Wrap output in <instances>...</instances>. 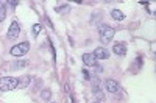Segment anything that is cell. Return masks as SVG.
I'll use <instances>...</instances> for the list:
<instances>
[{
  "mask_svg": "<svg viewBox=\"0 0 156 103\" xmlns=\"http://www.w3.org/2000/svg\"><path fill=\"white\" fill-rule=\"evenodd\" d=\"M98 33H100V41H101L103 44H108V42H111V39L114 37L115 30L105 23V25H101V27L98 28Z\"/></svg>",
  "mask_w": 156,
  "mask_h": 103,
  "instance_id": "6da1fadb",
  "label": "cell"
},
{
  "mask_svg": "<svg viewBox=\"0 0 156 103\" xmlns=\"http://www.w3.org/2000/svg\"><path fill=\"white\" fill-rule=\"evenodd\" d=\"M19 84V78H12V76H2L0 78V89L2 91H14Z\"/></svg>",
  "mask_w": 156,
  "mask_h": 103,
  "instance_id": "7a4b0ae2",
  "label": "cell"
},
{
  "mask_svg": "<svg viewBox=\"0 0 156 103\" xmlns=\"http://www.w3.org/2000/svg\"><path fill=\"white\" fill-rule=\"evenodd\" d=\"M30 50V44L28 42H20V44H17V45H14V47H11V50H9V53L12 55V56H23L27 52Z\"/></svg>",
  "mask_w": 156,
  "mask_h": 103,
  "instance_id": "3957f363",
  "label": "cell"
},
{
  "mask_svg": "<svg viewBox=\"0 0 156 103\" xmlns=\"http://www.w3.org/2000/svg\"><path fill=\"white\" fill-rule=\"evenodd\" d=\"M105 89H106L109 94H114V95H119L120 91H122L120 84L117 83L115 80H106V83H105Z\"/></svg>",
  "mask_w": 156,
  "mask_h": 103,
  "instance_id": "277c9868",
  "label": "cell"
},
{
  "mask_svg": "<svg viewBox=\"0 0 156 103\" xmlns=\"http://www.w3.org/2000/svg\"><path fill=\"white\" fill-rule=\"evenodd\" d=\"M19 34H20V25L14 20V22H11V25H9V30H8V39L9 41H14V39H17L19 37Z\"/></svg>",
  "mask_w": 156,
  "mask_h": 103,
  "instance_id": "5b68a950",
  "label": "cell"
},
{
  "mask_svg": "<svg viewBox=\"0 0 156 103\" xmlns=\"http://www.w3.org/2000/svg\"><path fill=\"white\" fill-rule=\"evenodd\" d=\"M83 62H84V66L94 67V66H97V58L94 56V53H84L83 55Z\"/></svg>",
  "mask_w": 156,
  "mask_h": 103,
  "instance_id": "8992f818",
  "label": "cell"
},
{
  "mask_svg": "<svg viewBox=\"0 0 156 103\" xmlns=\"http://www.w3.org/2000/svg\"><path fill=\"white\" fill-rule=\"evenodd\" d=\"M94 56L97 59H108L109 58V52L105 47H98V48L94 50Z\"/></svg>",
  "mask_w": 156,
  "mask_h": 103,
  "instance_id": "52a82bcc",
  "label": "cell"
},
{
  "mask_svg": "<svg viewBox=\"0 0 156 103\" xmlns=\"http://www.w3.org/2000/svg\"><path fill=\"white\" fill-rule=\"evenodd\" d=\"M112 52L115 55H125L126 53V45L125 44H114V47H112Z\"/></svg>",
  "mask_w": 156,
  "mask_h": 103,
  "instance_id": "ba28073f",
  "label": "cell"
},
{
  "mask_svg": "<svg viewBox=\"0 0 156 103\" xmlns=\"http://www.w3.org/2000/svg\"><path fill=\"white\" fill-rule=\"evenodd\" d=\"M111 16H112V19L119 20V22L125 19V14H123V12H122L120 9H112V11H111Z\"/></svg>",
  "mask_w": 156,
  "mask_h": 103,
  "instance_id": "9c48e42d",
  "label": "cell"
},
{
  "mask_svg": "<svg viewBox=\"0 0 156 103\" xmlns=\"http://www.w3.org/2000/svg\"><path fill=\"white\" fill-rule=\"evenodd\" d=\"M30 81H31L30 76H22V80H19L17 87H25V86H28V84H30Z\"/></svg>",
  "mask_w": 156,
  "mask_h": 103,
  "instance_id": "30bf717a",
  "label": "cell"
},
{
  "mask_svg": "<svg viewBox=\"0 0 156 103\" xmlns=\"http://www.w3.org/2000/svg\"><path fill=\"white\" fill-rule=\"evenodd\" d=\"M27 64H28V61H17V62L12 64V70H16V69H22L23 66H27Z\"/></svg>",
  "mask_w": 156,
  "mask_h": 103,
  "instance_id": "8fae6325",
  "label": "cell"
},
{
  "mask_svg": "<svg viewBox=\"0 0 156 103\" xmlns=\"http://www.w3.org/2000/svg\"><path fill=\"white\" fill-rule=\"evenodd\" d=\"M5 17H6V8L5 5H0V22L5 20Z\"/></svg>",
  "mask_w": 156,
  "mask_h": 103,
  "instance_id": "7c38bea8",
  "label": "cell"
},
{
  "mask_svg": "<svg viewBox=\"0 0 156 103\" xmlns=\"http://www.w3.org/2000/svg\"><path fill=\"white\" fill-rule=\"evenodd\" d=\"M69 5H64V6H56V12H69Z\"/></svg>",
  "mask_w": 156,
  "mask_h": 103,
  "instance_id": "4fadbf2b",
  "label": "cell"
},
{
  "mask_svg": "<svg viewBox=\"0 0 156 103\" xmlns=\"http://www.w3.org/2000/svg\"><path fill=\"white\" fill-rule=\"evenodd\" d=\"M41 28H42V27H41V25H39V23L33 25V34H34V36H37L39 33H41Z\"/></svg>",
  "mask_w": 156,
  "mask_h": 103,
  "instance_id": "5bb4252c",
  "label": "cell"
},
{
  "mask_svg": "<svg viewBox=\"0 0 156 103\" xmlns=\"http://www.w3.org/2000/svg\"><path fill=\"white\" fill-rule=\"evenodd\" d=\"M94 95H95L98 100H105V94H103L101 91H94Z\"/></svg>",
  "mask_w": 156,
  "mask_h": 103,
  "instance_id": "9a60e30c",
  "label": "cell"
},
{
  "mask_svg": "<svg viewBox=\"0 0 156 103\" xmlns=\"http://www.w3.org/2000/svg\"><path fill=\"white\" fill-rule=\"evenodd\" d=\"M41 95H42V98L48 100V98L51 97V92H50V91H47V89H45V91H42V94H41Z\"/></svg>",
  "mask_w": 156,
  "mask_h": 103,
  "instance_id": "2e32d148",
  "label": "cell"
},
{
  "mask_svg": "<svg viewBox=\"0 0 156 103\" xmlns=\"http://www.w3.org/2000/svg\"><path fill=\"white\" fill-rule=\"evenodd\" d=\"M8 3H9V5H11V8H16V6H17V3H19V2H17V0H9V2H8Z\"/></svg>",
  "mask_w": 156,
  "mask_h": 103,
  "instance_id": "e0dca14e",
  "label": "cell"
},
{
  "mask_svg": "<svg viewBox=\"0 0 156 103\" xmlns=\"http://www.w3.org/2000/svg\"><path fill=\"white\" fill-rule=\"evenodd\" d=\"M83 75H84V78H86V80H90V75L87 73V70H86V69L83 70Z\"/></svg>",
  "mask_w": 156,
  "mask_h": 103,
  "instance_id": "ac0fdd59",
  "label": "cell"
},
{
  "mask_svg": "<svg viewBox=\"0 0 156 103\" xmlns=\"http://www.w3.org/2000/svg\"><path fill=\"white\" fill-rule=\"evenodd\" d=\"M92 103H100V101H98V100H97V101H92Z\"/></svg>",
  "mask_w": 156,
  "mask_h": 103,
  "instance_id": "d6986e66",
  "label": "cell"
}]
</instances>
